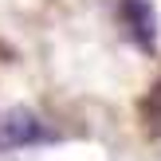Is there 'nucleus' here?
Wrapping results in <instances>:
<instances>
[{"mask_svg":"<svg viewBox=\"0 0 161 161\" xmlns=\"http://www.w3.org/2000/svg\"><path fill=\"white\" fill-rule=\"evenodd\" d=\"M51 142H59V130L47 126L31 106H12V110L0 114V149H4V153L51 146Z\"/></svg>","mask_w":161,"mask_h":161,"instance_id":"1","label":"nucleus"},{"mask_svg":"<svg viewBox=\"0 0 161 161\" xmlns=\"http://www.w3.org/2000/svg\"><path fill=\"white\" fill-rule=\"evenodd\" d=\"M118 24L138 51H157L161 24H157L153 0H118Z\"/></svg>","mask_w":161,"mask_h":161,"instance_id":"2","label":"nucleus"}]
</instances>
